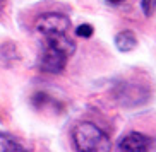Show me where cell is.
<instances>
[{
    "label": "cell",
    "instance_id": "5",
    "mask_svg": "<svg viewBox=\"0 0 156 152\" xmlns=\"http://www.w3.org/2000/svg\"><path fill=\"white\" fill-rule=\"evenodd\" d=\"M24 145L21 142H17V138H14L12 135L0 133V152H9V150H24Z\"/></svg>",
    "mask_w": 156,
    "mask_h": 152
},
{
    "label": "cell",
    "instance_id": "1",
    "mask_svg": "<svg viewBox=\"0 0 156 152\" xmlns=\"http://www.w3.org/2000/svg\"><path fill=\"white\" fill-rule=\"evenodd\" d=\"M70 29V19L64 14L57 12H48L36 19L34 22V31L41 36L43 48H51V50L64 51L65 55L72 56L76 51V43L69 36Z\"/></svg>",
    "mask_w": 156,
    "mask_h": 152
},
{
    "label": "cell",
    "instance_id": "3",
    "mask_svg": "<svg viewBox=\"0 0 156 152\" xmlns=\"http://www.w3.org/2000/svg\"><path fill=\"white\" fill-rule=\"evenodd\" d=\"M153 147V138L146 137L142 133H129L119 142L120 150H149Z\"/></svg>",
    "mask_w": 156,
    "mask_h": 152
},
{
    "label": "cell",
    "instance_id": "2",
    "mask_svg": "<svg viewBox=\"0 0 156 152\" xmlns=\"http://www.w3.org/2000/svg\"><path fill=\"white\" fill-rule=\"evenodd\" d=\"M72 138L76 149L83 152H106L112 149L108 135L91 121H83L74 127Z\"/></svg>",
    "mask_w": 156,
    "mask_h": 152
},
{
    "label": "cell",
    "instance_id": "6",
    "mask_svg": "<svg viewBox=\"0 0 156 152\" xmlns=\"http://www.w3.org/2000/svg\"><path fill=\"white\" fill-rule=\"evenodd\" d=\"M93 32H94V29H93L91 24H81L77 29H76V34L81 38H91Z\"/></svg>",
    "mask_w": 156,
    "mask_h": 152
},
{
    "label": "cell",
    "instance_id": "7",
    "mask_svg": "<svg viewBox=\"0 0 156 152\" xmlns=\"http://www.w3.org/2000/svg\"><path fill=\"white\" fill-rule=\"evenodd\" d=\"M141 7H142V12H144V15H151L153 12L156 10V0H142V2H141Z\"/></svg>",
    "mask_w": 156,
    "mask_h": 152
},
{
    "label": "cell",
    "instance_id": "4",
    "mask_svg": "<svg viewBox=\"0 0 156 152\" xmlns=\"http://www.w3.org/2000/svg\"><path fill=\"white\" fill-rule=\"evenodd\" d=\"M115 46L119 48V51L122 53H127V51H132L136 46H137V38L132 31H122L115 36Z\"/></svg>",
    "mask_w": 156,
    "mask_h": 152
},
{
    "label": "cell",
    "instance_id": "8",
    "mask_svg": "<svg viewBox=\"0 0 156 152\" xmlns=\"http://www.w3.org/2000/svg\"><path fill=\"white\" fill-rule=\"evenodd\" d=\"M110 4H122V2H125V0H108Z\"/></svg>",
    "mask_w": 156,
    "mask_h": 152
}]
</instances>
